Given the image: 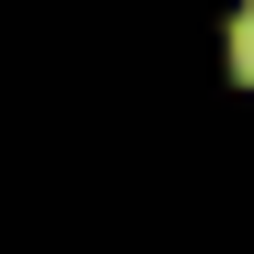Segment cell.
I'll use <instances>...</instances> for the list:
<instances>
[{
  "label": "cell",
  "instance_id": "6da1fadb",
  "mask_svg": "<svg viewBox=\"0 0 254 254\" xmlns=\"http://www.w3.org/2000/svg\"><path fill=\"white\" fill-rule=\"evenodd\" d=\"M232 66L254 77V0H243V22H232Z\"/></svg>",
  "mask_w": 254,
  "mask_h": 254
}]
</instances>
